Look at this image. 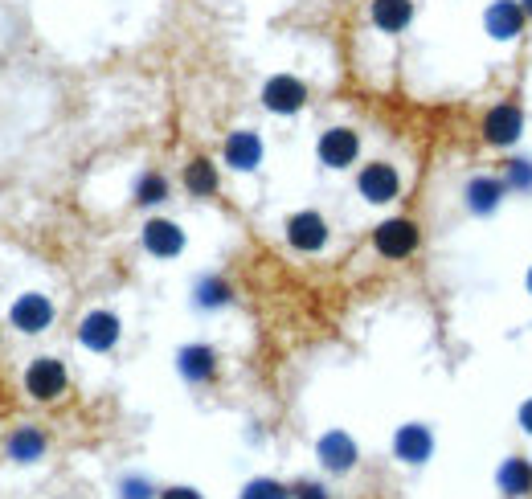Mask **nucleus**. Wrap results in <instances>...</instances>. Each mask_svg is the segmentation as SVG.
Here are the masks:
<instances>
[{"instance_id":"f257e3e1","label":"nucleus","mask_w":532,"mask_h":499,"mask_svg":"<svg viewBox=\"0 0 532 499\" xmlns=\"http://www.w3.org/2000/svg\"><path fill=\"white\" fill-rule=\"evenodd\" d=\"M25 389H29L37 401L62 397V393H66V369H62V360H54V356L33 360L29 373H25Z\"/></svg>"},{"instance_id":"f03ea898","label":"nucleus","mask_w":532,"mask_h":499,"mask_svg":"<svg viewBox=\"0 0 532 499\" xmlns=\"http://www.w3.org/2000/svg\"><path fill=\"white\" fill-rule=\"evenodd\" d=\"M262 103H266V111H275V115H295L307 103V86L299 78H291V74H279V78H271L262 86Z\"/></svg>"},{"instance_id":"7ed1b4c3","label":"nucleus","mask_w":532,"mask_h":499,"mask_svg":"<svg viewBox=\"0 0 532 499\" xmlns=\"http://www.w3.org/2000/svg\"><path fill=\"white\" fill-rule=\"evenodd\" d=\"M377 250L385 254V258H406V254H414V246H418V225L414 221H406V217H393V221H385V225H377Z\"/></svg>"},{"instance_id":"20e7f679","label":"nucleus","mask_w":532,"mask_h":499,"mask_svg":"<svg viewBox=\"0 0 532 499\" xmlns=\"http://www.w3.org/2000/svg\"><path fill=\"white\" fill-rule=\"evenodd\" d=\"M54 324V303L46 295H21L13 303V328L25 332V336H37Z\"/></svg>"},{"instance_id":"39448f33","label":"nucleus","mask_w":532,"mask_h":499,"mask_svg":"<svg viewBox=\"0 0 532 499\" xmlns=\"http://www.w3.org/2000/svg\"><path fill=\"white\" fill-rule=\"evenodd\" d=\"M287 242L295 246V250H303V254H312V250H320L324 242H328V225H324V217L320 213H295L291 221H287Z\"/></svg>"},{"instance_id":"423d86ee","label":"nucleus","mask_w":532,"mask_h":499,"mask_svg":"<svg viewBox=\"0 0 532 499\" xmlns=\"http://www.w3.org/2000/svg\"><path fill=\"white\" fill-rule=\"evenodd\" d=\"M520 123H524L520 107L500 103V107H492V111L483 115V140H487V144H496V148H504V144H512L516 135H520Z\"/></svg>"},{"instance_id":"0eeeda50","label":"nucleus","mask_w":532,"mask_h":499,"mask_svg":"<svg viewBox=\"0 0 532 499\" xmlns=\"http://www.w3.org/2000/svg\"><path fill=\"white\" fill-rule=\"evenodd\" d=\"M357 152H361L357 131H348V127L324 131V140H320V160H324L328 168H348L352 160H357Z\"/></svg>"},{"instance_id":"6e6552de","label":"nucleus","mask_w":532,"mask_h":499,"mask_svg":"<svg viewBox=\"0 0 532 499\" xmlns=\"http://www.w3.org/2000/svg\"><path fill=\"white\" fill-rule=\"evenodd\" d=\"M397 189H402V180H397V172H393V164H369L365 172H361V197L365 201H373V205H385V201H393L397 197Z\"/></svg>"},{"instance_id":"1a4fd4ad","label":"nucleus","mask_w":532,"mask_h":499,"mask_svg":"<svg viewBox=\"0 0 532 499\" xmlns=\"http://www.w3.org/2000/svg\"><path fill=\"white\" fill-rule=\"evenodd\" d=\"M78 340L86 344V348H95V352H107V348H115V340H119V320L111 311H91L82 320V328H78Z\"/></svg>"},{"instance_id":"9d476101","label":"nucleus","mask_w":532,"mask_h":499,"mask_svg":"<svg viewBox=\"0 0 532 499\" xmlns=\"http://www.w3.org/2000/svg\"><path fill=\"white\" fill-rule=\"evenodd\" d=\"M144 246L156 258H176L185 250V234H181V225H172V221H148L144 225Z\"/></svg>"},{"instance_id":"9b49d317","label":"nucleus","mask_w":532,"mask_h":499,"mask_svg":"<svg viewBox=\"0 0 532 499\" xmlns=\"http://www.w3.org/2000/svg\"><path fill=\"white\" fill-rule=\"evenodd\" d=\"M520 29H524L520 0H496V5L487 9V33H492L496 41H512Z\"/></svg>"},{"instance_id":"f8f14e48","label":"nucleus","mask_w":532,"mask_h":499,"mask_svg":"<svg viewBox=\"0 0 532 499\" xmlns=\"http://www.w3.org/2000/svg\"><path fill=\"white\" fill-rule=\"evenodd\" d=\"M393 450H397V459L402 463H426L430 459V450H434V438L426 426H402L393 438Z\"/></svg>"},{"instance_id":"ddd939ff","label":"nucleus","mask_w":532,"mask_h":499,"mask_svg":"<svg viewBox=\"0 0 532 499\" xmlns=\"http://www.w3.org/2000/svg\"><path fill=\"white\" fill-rule=\"evenodd\" d=\"M262 160V140L254 131H234L226 140V164L238 168V172H254Z\"/></svg>"},{"instance_id":"4468645a","label":"nucleus","mask_w":532,"mask_h":499,"mask_svg":"<svg viewBox=\"0 0 532 499\" xmlns=\"http://www.w3.org/2000/svg\"><path fill=\"white\" fill-rule=\"evenodd\" d=\"M320 459H324L328 471H352V467H357V446H352L348 434L332 430V434L320 438Z\"/></svg>"},{"instance_id":"2eb2a0df","label":"nucleus","mask_w":532,"mask_h":499,"mask_svg":"<svg viewBox=\"0 0 532 499\" xmlns=\"http://www.w3.org/2000/svg\"><path fill=\"white\" fill-rule=\"evenodd\" d=\"M176 365H181L185 381L201 385V381H209V377L217 373V356H213V348H205V344H189V348H181V356H176Z\"/></svg>"},{"instance_id":"dca6fc26","label":"nucleus","mask_w":532,"mask_h":499,"mask_svg":"<svg viewBox=\"0 0 532 499\" xmlns=\"http://www.w3.org/2000/svg\"><path fill=\"white\" fill-rule=\"evenodd\" d=\"M414 17V5L410 0H373V21L381 33H402Z\"/></svg>"},{"instance_id":"f3484780","label":"nucleus","mask_w":532,"mask_h":499,"mask_svg":"<svg viewBox=\"0 0 532 499\" xmlns=\"http://www.w3.org/2000/svg\"><path fill=\"white\" fill-rule=\"evenodd\" d=\"M41 450H46V434H41L37 426L13 430V438H9V459H17V463H37Z\"/></svg>"},{"instance_id":"a211bd4d","label":"nucleus","mask_w":532,"mask_h":499,"mask_svg":"<svg viewBox=\"0 0 532 499\" xmlns=\"http://www.w3.org/2000/svg\"><path fill=\"white\" fill-rule=\"evenodd\" d=\"M500 197H504V185H500V180H492V176H479V180H471V185H467V205L475 213H492L500 205Z\"/></svg>"},{"instance_id":"6ab92c4d","label":"nucleus","mask_w":532,"mask_h":499,"mask_svg":"<svg viewBox=\"0 0 532 499\" xmlns=\"http://www.w3.org/2000/svg\"><path fill=\"white\" fill-rule=\"evenodd\" d=\"M500 487H504L508 495H528V491H532V467H528L524 459H508V463L500 467Z\"/></svg>"},{"instance_id":"aec40b11","label":"nucleus","mask_w":532,"mask_h":499,"mask_svg":"<svg viewBox=\"0 0 532 499\" xmlns=\"http://www.w3.org/2000/svg\"><path fill=\"white\" fill-rule=\"evenodd\" d=\"M185 189L197 193V197H209V193L217 189V172H213L209 160H193V164L185 168Z\"/></svg>"},{"instance_id":"412c9836","label":"nucleus","mask_w":532,"mask_h":499,"mask_svg":"<svg viewBox=\"0 0 532 499\" xmlns=\"http://www.w3.org/2000/svg\"><path fill=\"white\" fill-rule=\"evenodd\" d=\"M197 303H201V307H221V303H230V283H226V279H201V283H197Z\"/></svg>"},{"instance_id":"4be33fe9","label":"nucleus","mask_w":532,"mask_h":499,"mask_svg":"<svg viewBox=\"0 0 532 499\" xmlns=\"http://www.w3.org/2000/svg\"><path fill=\"white\" fill-rule=\"evenodd\" d=\"M168 197V180L160 176V172H148L144 180H140V189H136V201L140 205H156V201H164Z\"/></svg>"},{"instance_id":"5701e85b","label":"nucleus","mask_w":532,"mask_h":499,"mask_svg":"<svg viewBox=\"0 0 532 499\" xmlns=\"http://www.w3.org/2000/svg\"><path fill=\"white\" fill-rule=\"evenodd\" d=\"M242 499H291V491H287L283 483H275V479H254V483L242 491Z\"/></svg>"},{"instance_id":"b1692460","label":"nucleus","mask_w":532,"mask_h":499,"mask_svg":"<svg viewBox=\"0 0 532 499\" xmlns=\"http://www.w3.org/2000/svg\"><path fill=\"white\" fill-rule=\"evenodd\" d=\"M508 185H512V193H524V189H532V164L516 160V164L508 168Z\"/></svg>"},{"instance_id":"393cba45","label":"nucleus","mask_w":532,"mask_h":499,"mask_svg":"<svg viewBox=\"0 0 532 499\" xmlns=\"http://www.w3.org/2000/svg\"><path fill=\"white\" fill-rule=\"evenodd\" d=\"M123 499H152V487L144 479H123Z\"/></svg>"},{"instance_id":"a878e982","label":"nucleus","mask_w":532,"mask_h":499,"mask_svg":"<svg viewBox=\"0 0 532 499\" xmlns=\"http://www.w3.org/2000/svg\"><path fill=\"white\" fill-rule=\"evenodd\" d=\"M295 495H299V499H328L320 483H299V487H295Z\"/></svg>"},{"instance_id":"bb28decb","label":"nucleus","mask_w":532,"mask_h":499,"mask_svg":"<svg viewBox=\"0 0 532 499\" xmlns=\"http://www.w3.org/2000/svg\"><path fill=\"white\" fill-rule=\"evenodd\" d=\"M164 499H201L193 487H172V491H164Z\"/></svg>"},{"instance_id":"cd10ccee","label":"nucleus","mask_w":532,"mask_h":499,"mask_svg":"<svg viewBox=\"0 0 532 499\" xmlns=\"http://www.w3.org/2000/svg\"><path fill=\"white\" fill-rule=\"evenodd\" d=\"M520 426L532 434V401H524V410H520Z\"/></svg>"},{"instance_id":"c85d7f7f","label":"nucleus","mask_w":532,"mask_h":499,"mask_svg":"<svg viewBox=\"0 0 532 499\" xmlns=\"http://www.w3.org/2000/svg\"><path fill=\"white\" fill-rule=\"evenodd\" d=\"M520 9H524V13H532V0H520Z\"/></svg>"},{"instance_id":"c756f323","label":"nucleus","mask_w":532,"mask_h":499,"mask_svg":"<svg viewBox=\"0 0 532 499\" xmlns=\"http://www.w3.org/2000/svg\"><path fill=\"white\" fill-rule=\"evenodd\" d=\"M528 291H532V270H528Z\"/></svg>"}]
</instances>
